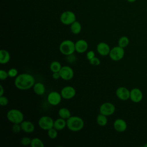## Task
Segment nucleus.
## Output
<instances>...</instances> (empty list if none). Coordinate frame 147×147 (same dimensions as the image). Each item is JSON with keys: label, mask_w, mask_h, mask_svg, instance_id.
<instances>
[{"label": "nucleus", "mask_w": 147, "mask_h": 147, "mask_svg": "<svg viewBox=\"0 0 147 147\" xmlns=\"http://www.w3.org/2000/svg\"><path fill=\"white\" fill-rule=\"evenodd\" d=\"M59 51L63 55L65 56L73 54L75 51V43L72 40H65L60 44Z\"/></svg>", "instance_id": "20e7f679"}, {"label": "nucleus", "mask_w": 147, "mask_h": 147, "mask_svg": "<svg viewBox=\"0 0 147 147\" xmlns=\"http://www.w3.org/2000/svg\"><path fill=\"white\" fill-rule=\"evenodd\" d=\"M10 59V55L9 52L5 49H1L0 51V63L5 64L7 63Z\"/></svg>", "instance_id": "aec40b11"}, {"label": "nucleus", "mask_w": 147, "mask_h": 147, "mask_svg": "<svg viewBox=\"0 0 147 147\" xmlns=\"http://www.w3.org/2000/svg\"><path fill=\"white\" fill-rule=\"evenodd\" d=\"M146 13H147V7H146Z\"/></svg>", "instance_id": "ea45409f"}, {"label": "nucleus", "mask_w": 147, "mask_h": 147, "mask_svg": "<svg viewBox=\"0 0 147 147\" xmlns=\"http://www.w3.org/2000/svg\"><path fill=\"white\" fill-rule=\"evenodd\" d=\"M52 78L55 80H57L59 78H60V75L59 72H53L52 74Z\"/></svg>", "instance_id": "c9c22d12"}, {"label": "nucleus", "mask_w": 147, "mask_h": 147, "mask_svg": "<svg viewBox=\"0 0 147 147\" xmlns=\"http://www.w3.org/2000/svg\"><path fill=\"white\" fill-rule=\"evenodd\" d=\"M30 146L31 147H44V144L41 139L34 137L32 139Z\"/></svg>", "instance_id": "a878e982"}, {"label": "nucleus", "mask_w": 147, "mask_h": 147, "mask_svg": "<svg viewBox=\"0 0 147 147\" xmlns=\"http://www.w3.org/2000/svg\"><path fill=\"white\" fill-rule=\"evenodd\" d=\"M58 115L60 118L64 119H67L71 116V114L69 109L65 107H62L59 110Z\"/></svg>", "instance_id": "412c9836"}, {"label": "nucleus", "mask_w": 147, "mask_h": 147, "mask_svg": "<svg viewBox=\"0 0 147 147\" xmlns=\"http://www.w3.org/2000/svg\"><path fill=\"white\" fill-rule=\"evenodd\" d=\"M125 55L124 48L119 47L116 46L113 47L110 49L109 53V57L113 60L115 61H118L123 59Z\"/></svg>", "instance_id": "39448f33"}, {"label": "nucleus", "mask_w": 147, "mask_h": 147, "mask_svg": "<svg viewBox=\"0 0 147 147\" xmlns=\"http://www.w3.org/2000/svg\"><path fill=\"white\" fill-rule=\"evenodd\" d=\"M95 52L93 51H89L86 54V58L87 59V60H90L94 58L95 57Z\"/></svg>", "instance_id": "f704fd0d"}, {"label": "nucleus", "mask_w": 147, "mask_h": 147, "mask_svg": "<svg viewBox=\"0 0 147 147\" xmlns=\"http://www.w3.org/2000/svg\"><path fill=\"white\" fill-rule=\"evenodd\" d=\"M59 72L60 75V78L64 80H69L72 79L74 75L73 69L68 65L62 67Z\"/></svg>", "instance_id": "1a4fd4ad"}, {"label": "nucleus", "mask_w": 147, "mask_h": 147, "mask_svg": "<svg viewBox=\"0 0 147 147\" xmlns=\"http://www.w3.org/2000/svg\"><path fill=\"white\" fill-rule=\"evenodd\" d=\"M62 96L57 91H52L47 96V101L52 106L58 105L61 100Z\"/></svg>", "instance_id": "9d476101"}, {"label": "nucleus", "mask_w": 147, "mask_h": 147, "mask_svg": "<svg viewBox=\"0 0 147 147\" xmlns=\"http://www.w3.org/2000/svg\"><path fill=\"white\" fill-rule=\"evenodd\" d=\"M9 77L8 72L3 69H1L0 71V79L1 80H5Z\"/></svg>", "instance_id": "2f4dec72"}, {"label": "nucleus", "mask_w": 147, "mask_h": 147, "mask_svg": "<svg viewBox=\"0 0 147 147\" xmlns=\"http://www.w3.org/2000/svg\"><path fill=\"white\" fill-rule=\"evenodd\" d=\"M75 48L76 52L79 53H84L88 49V43L85 40H78L75 42Z\"/></svg>", "instance_id": "2eb2a0df"}, {"label": "nucleus", "mask_w": 147, "mask_h": 147, "mask_svg": "<svg viewBox=\"0 0 147 147\" xmlns=\"http://www.w3.org/2000/svg\"><path fill=\"white\" fill-rule=\"evenodd\" d=\"M129 44V39L127 36H125L121 37L119 38L118 41V45L123 48H125L126 47H127Z\"/></svg>", "instance_id": "393cba45"}, {"label": "nucleus", "mask_w": 147, "mask_h": 147, "mask_svg": "<svg viewBox=\"0 0 147 147\" xmlns=\"http://www.w3.org/2000/svg\"><path fill=\"white\" fill-rule=\"evenodd\" d=\"M11 130L13 133L17 134L21 130V127L20 123H13L11 127Z\"/></svg>", "instance_id": "cd10ccee"}, {"label": "nucleus", "mask_w": 147, "mask_h": 147, "mask_svg": "<svg viewBox=\"0 0 147 147\" xmlns=\"http://www.w3.org/2000/svg\"><path fill=\"white\" fill-rule=\"evenodd\" d=\"M110 49V46L105 42H100L96 45L97 52L102 56L109 55Z\"/></svg>", "instance_id": "4468645a"}, {"label": "nucleus", "mask_w": 147, "mask_h": 147, "mask_svg": "<svg viewBox=\"0 0 147 147\" xmlns=\"http://www.w3.org/2000/svg\"><path fill=\"white\" fill-rule=\"evenodd\" d=\"M7 72H8V75H9V77H10V78H15L18 75V71L15 68H10L7 71Z\"/></svg>", "instance_id": "c756f323"}, {"label": "nucleus", "mask_w": 147, "mask_h": 147, "mask_svg": "<svg viewBox=\"0 0 147 147\" xmlns=\"http://www.w3.org/2000/svg\"><path fill=\"white\" fill-rule=\"evenodd\" d=\"M144 146H147V144H145V145H144Z\"/></svg>", "instance_id": "58836bf2"}, {"label": "nucleus", "mask_w": 147, "mask_h": 147, "mask_svg": "<svg viewBox=\"0 0 147 147\" xmlns=\"http://www.w3.org/2000/svg\"><path fill=\"white\" fill-rule=\"evenodd\" d=\"M115 111V106L110 102H105L102 103L99 107V113L106 116H110L113 115Z\"/></svg>", "instance_id": "6e6552de"}, {"label": "nucleus", "mask_w": 147, "mask_h": 147, "mask_svg": "<svg viewBox=\"0 0 147 147\" xmlns=\"http://www.w3.org/2000/svg\"><path fill=\"white\" fill-rule=\"evenodd\" d=\"M113 127L115 131L118 132H123L127 129V123L124 119L118 118L114 121Z\"/></svg>", "instance_id": "dca6fc26"}, {"label": "nucleus", "mask_w": 147, "mask_h": 147, "mask_svg": "<svg viewBox=\"0 0 147 147\" xmlns=\"http://www.w3.org/2000/svg\"><path fill=\"white\" fill-rule=\"evenodd\" d=\"M70 29L73 34H78L80 33L82 30V25L79 21H75L71 25Z\"/></svg>", "instance_id": "4be33fe9"}, {"label": "nucleus", "mask_w": 147, "mask_h": 147, "mask_svg": "<svg viewBox=\"0 0 147 147\" xmlns=\"http://www.w3.org/2000/svg\"><path fill=\"white\" fill-rule=\"evenodd\" d=\"M96 121L97 124L100 126H105L107 123V116H106L103 114H102L100 113H99L97 115Z\"/></svg>", "instance_id": "5701e85b"}, {"label": "nucleus", "mask_w": 147, "mask_h": 147, "mask_svg": "<svg viewBox=\"0 0 147 147\" xmlns=\"http://www.w3.org/2000/svg\"><path fill=\"white\" fill-rule=\"evenodd\" d=\"M128 2H129V3H133V2H136L137 0H126Z\"/></svg>", "instance_id": "4c0bfd02"}, {"label": "nucleus", "mask_w": 147, "mask_h": 147, "mask_svg": "<svg viewBox=\"0 0 147 147\" xmlns=\"http://www.w3.org/2000/svg\"><path fill=\"white\" fill-rule=\"evenodd\" d=\"M35 79L31 74L23 73L17 75L14 80V85L20 90H27L34 86Z\"/></svg>", "instance_id": "f257e3e1"}, {"label": "nucleus", "mask_w": 147, "mask_h": 147, "mask_svg": "<svg viewBox=\"0 0 147 147\" xmlns=\"http://www.w3.org/2000/svg\"><path fill=\"white\" fill-rule=\"evenodd\" d=\"M89 61H90V63L92 65L97 66V65H99L100 64V61L99 59L95 57V56L94 58H92V59L90 60Z\"/></svg>", "instance_id": "473e14b6"}, {"label": "nucleus", "mask_w": 147, "mask_h": 147, "mask_svg": "<svg viewBox=\"0 0 147 147\" xmlns=\"http://www.w3.org/2000/svg\"><path fill=\"white\" fill-rule=\"evenodd\" d=\"M7 120L12 123H21L24 121V114L18 109H12L9 110L7 114Z\"/></svg>", "instance_id": "7ed1b4c3"}, {"label": "nucleus", "mask_w": 147, "mask_h": 147, "mask_svg": "<svg viewBox=\"0 0 147 147\" xmlns=\"http://www.w3.org/2000/svg\"><path fill=\"white\" fill-rule=\"evenodd\" d=\"M66 121L67 128L72 131H79L83 129L84 125L83 119L78 116H71Z\"/></svg>", "instance_id": "f03ea898"}, {"label": "nucleus", "mask_w": 147, "mask_h": 147, "mask_svg": "<svg viewBox=\"0 0 147 147\" xmlns=\"http://www.w3.org/2000/svg\"><path fill=\"white\" fill-rule=\"evenodd\" d=\"M47 131L48 136L51 139H55L57 137V130L54 127H52Z\"/></svg>", "instance_id": "bb28decb"}, {"label": "nucleus", "mask_w": 147, "mask_h": 147, "mask_svg": "<svg viewBox=\"0 0 147 147\" xmlns=\"http://www.w3.org/2000/svg\"><path fill=\"white\" fill-rule=\"evenodd\" d=\"M53 119L51 117L47 115L41 117L38 121L39 127L44 130H48L53 127Z\"/></svg>", "instance_id": "0eeeda50"}, {"label": "nucleus", "mask_w": 147, "mask_h": 147, "mask_svg": "<svg viewBox=\"0 0 147 147\" xmlns=\"http://www.w3.org/2000/svg\"><path fill=\"white\" fill-rule=\"evenodd\" d=\"M67 126V121L65 119L59 118L54 121L53 127L57 130H62Z\"/></svg>", "instance_id": "6ab92c4d"}, {"label": "nucleus", "mask_w": 147, "mask_h": 147, "mask_svg": "<svg viewBox=\"0 0 147 147\" xmlns=\"http://www.w3.org/2000/svg\"><path fill=\"white\" fill-rule=\"evenodd\" d=\"M31 140H32V139H30L29 137H24L21 139L20 142H21V144L24 146H28V145H30Z\"/></svg>", "instance_id": "c85d7f7f"}, {"label": "nucleus", "mask_w": 147, "mask_h": 147, "mask_svg": "<svg viewBox=\"0 0 147 147\" xmlns=\"http://www.w3.org/2000/svg\"><path fill=\"white\" fill-rule=\"evenodd\" d=\"M76 59V56L73 54L67 56V60L68 63H74Z\"/></svg>", "instance_id": "72a5a7b5"}, {"label": "nucleus", "mask_w": 147, "mask_h": 147, "mask_svg": "<svg viewBox=\"0 0 147 147\" xmlns=\"http://www.w3.org/2000/svg\"><path fill=\"white\" fill-rule=\"evenodd\" d=\"M21 130L26 133H31L34 131L35 126L34 124L29 121H23L21 123Z\"/></svg>", "instance_id": "f3484780"}, {"label": "nucleus", "mask_w": 147, "mask_h": 147, "mask_svg": "<svg viewBox=\"0 0 147 147\" xmlns=\"http://www.w3.org/2000/svg\"><path fill=\"white\" fill-rule=\"evenodd\" d=\"M75 14L72 11H65L63 12L60 16L61 22L65 25H71L76 20Z\"/></svg>", "instance_id": "423d86ee"}, {"label": "nucleus", "mask_w": 147, "mask_h": 147, "mask_svg": "<svg viewBox=\"0 0 147 147\" xmlns=\"http://www.w3.org/2000/svg\"><path fill=\"white\" fill-rule=\"evenodd\" d=\"M9 103V100L5 96H0V105L1 106H6Z\"/></svg>", "instance_id": "7c9ffc66"}, {"label": "nucleus", "mask_w": 147, "mask_h": 147, "mask_svg": "<svg viewBox=\"0 0 147 147\" xmlns=\"http://www.w3.org/2000/svg\"><path fill=\"white\" fill-rule=\"evenodd\" d=\"M61 67H62V66L61 65V63L57 61H52L49 65L50 70L52 72H59L60 69L61 68Z\"/></svg>", "instance_id": "b1692460"}, {"label": "nucleus", "mask_w": 147, "mask_h": 147, "mask_svg": "<svg viewBox=\"0 0 147 147\" xmlns=\"http://www.w3.org/2000/svg\"><path fill=\"white\" fill-rule=\"evenodd\" d=\"M143 98V94L141 90L138 88H133L130 91V99L134 103L140 102Z\"/></svg>", "instance_id": "f8f14e48"}, {"label": "nucleus", "mask_w": 147, "mask_h": 147, "mask_svg": "<svg viewBox=\"0 0 147 147\" xmlns=\"http://www.w3.org/2000/svg\"><path fill=\"white\" fill-rule=\"evenodd\" d=\"M116 96L121 100H127L130 99V91L125 87H118L115 91Z\"/></svg>", "instance_id": "ddd939ff"}, {"label": "nucleus", "mask_w": 147, "mask_h": 147, "mask_svg": "<svg viewBox=\"0 0 147 147\" xmlns=\"http://www.w3.org/2000/svg\"><path fill=\"white\" fill-rule=\"evenodd\" d=\"M60 94L62 98L65 99H71L75 96L76 90L72 86H67L61 90Z\"/></svg>", "instance_id": "9b49d317"}, {"label": "nucleus", "mask_w": 147, "mask_h": 147, "mask_svg": "<svg viewBox=\"0 0 147 147\" xmlns=\"http://www.w3.org/2000/svg\"><path fill=\"white\" fill-rule=\"evenodd\" d=\"M0 89H1L0 96H2L3 95V93H4V90H3V87L2 85H0Z\"/></svg>", "instance_id": "e433bc0d"}, {"label": "nucleus", "mask_w": 147, "mask_h": 147, "mask_svg": "<svg viewBox=\"0 0 147 147\" xmlns=\"http://www.w3.org/2000/svg\"><path fill=\"white\" fill-rule=\"evenodd\" d=\"M34 92L37 95H42L45 92V87L44 84L41 82L35 83L33 86Z\"/></svg>", "instance_id": "a211bd4d"}]
</instances>
